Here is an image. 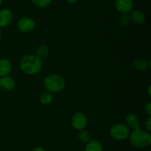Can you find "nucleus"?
Masks as SVG:
<instances>
[{"mask_svg":"<svg viewBox=\"0 0 151 151\" xmlns=\"http://www.w3.org/2000/svg\"><path fill=\"white\" fill-rule=\"evenodd\" d=\"M19 67L20 69L27 75H35L41 72L43 62L41 59L36 55L27 54L21 59Z\"/></svg>","mask_w":151,"mask_h":151,"instance_id":"nucleus-1","label":"nucleus"},{"mask_svg":"<svg viewBox=\"0 0 151 151\" xmlns=\"http://www.w3.org/2000/svg\"><path fill=\"white\" fill-rule=\"evenodd\" d=\"M130 142L131 144L137 148L147 147L151 144V136L146 130L137 129L130 133Z\"/></svg>","mask_w":151,"mask_h":151,"instance_id":"nucleus-2","label":"nucleus"},{"mask_svg":"<svg viewBox=\"0 0 151 151\" xmlns=\"http://www.w3.org/2000/svg\"><path fill=\"white\" fill-rule=\"evenodd\" d=\"M64 79L57 74L49 75L44 80V86L50 93H58L65 87Z\"/></svg>","mask_w":151,"mask_h":151,"instance_id":"nucleus-3","label":"nucleus"},{"mask_svg":"<svg viewBox=\"0 0 151 151\" xmlns=\"http://www.w3.org/2000/svg\"><path fill=\"white\" fill-rule=\"evenodd\" d=\"M111 136L115 140L123 141L128 139L130 136V129L125 124H116L110 129Z\"/></svg>","mask_w":151,"mask_h":151,"instance_id":"nucleus-4","label":"nucleus"},{"mask_svg":"<svg viewBox=\"0 0 151 151\" xmlns=\"http://www.w3.org/2000/svg\"><path fill=\"white\" fill-rule=\"evenodd\" d=\"M71 123L75 130H83L88 124V118L84 113L78 112L72 115Z\"/></svg>","mask_w":151,"mask_h":151,"instance_id":"nucleus-5","label":"nucleus"},{"mask_svg":"<svg viewBox=\"0 0 151 151\" xmlns=\"http://www.w3.org/2000/svg\"><path fill=\"white\" fill-rule=\"evenodd\" d=\"M35 22L32 18L23 17L17 22V28L22 33H29L35 28Z\"/></svg>","mask_w":151,"mask_h":151,"instance_id":"nucleus-6","label":"nucleus"},{"mask_svg":"<svg viewBox=\"0 0 151 151\" xmlns=\"http://www.w3.org/2000/svg\"><path fill=\"white\" fill-rule=\"evenodd\" d=\"M114 7L118 12L122 14H128L133 10V0H115Z\"/></svg>","mask_w":151,"mask_h":151,"instance_id":"nucleus-7","label":"nucleus"},{"mask_svg":"<svg viewBox=\"0 0 151 151\" xmlns=\"http://www.w3.org/2000/svg\"><path fill=\"white\" fill-rule=\"evenodd\" d=\"M13 16L11 10L7 8L0 10V28H5L10 25L13 21Z\"/></svg>","mask_w":151,"mask_h":151,"instance_id":"nucleus-8","label":"nucleus"},{"mask_svg":"<svg viewBox=\"0 0 151 151\" xmlns=\"http://www.w3.org/2000/svg\"><path fill=\"white\" fill-rule=\"evenodd\" d=\"M125 125L128 127V128H132L134 130H137V129H140L139 120L138 116L134 113H129L125 116Z\"/></svg>","mask_w":151,"mask_h":151,"instance_id":"nucleus-9","label":"nucleus"},{"mask_svg":"<svg viewBox=\"0 0 151 151\" xmlns=\"http://www.w3.org/2000/svg\"><path fill=\"white\" fill-rule=\"evenodd\" d=\"M16 86V81L13 77L10 76L1 77V83H0V87L7 91H10L13 90Z\"/></svg>","mask_w":151,"mask_h":151,"instance_id":"nucleus-10","label":"nucleus"},{"mask_svg":"<svg viewBox=\"0 0 151 151\" xmlns=\"http://www.w3.org/2000/svg\"><path fill=\"white\" fill-rule=\"evenodd\" d=\"M130 19L134 23L138 24V25H141L143 24L146 20V15L144 12L139 10H132L131 12V14L129 16Z\"/></svg>","mask_w":151,"mask_h":151,"instance_id":"nucleus-11","label":"nucleus"},{"mask_svg":"<svg viewBox=\"0 0 151 151\" xmlns=\"http://www.w3.org/2000/svg\"><path fill=\"white\" fill-rule=\"evenodd\" d=\"M12 70V64L7 59H0V77L6 76L10 74Z\"/></svg>","mask_w":151,"mask_h":151,"instance_id":"nucleus-12","label":"nucleus"},{"mask_svg":"<svg viewBox=\"0 0 151 151\" xmlns=\"http://www.w3.org/2000/svg\"><path fill=\"white\" fill-rule=\"evenodd\" d=\"M103 147L102 144L96 139L90 140L87 142L85 147V151H103Z\"/></svg>","mask_w":151,"mask_h":151,"instance_id":"nucleus-13","label":"nucleus"},{"mask_svg":"<svg viewBox=\"0 0 151 151\" xmlns=\"http://www.w3.org/2000/svg\"><path fill=\"white\" fill-rule=\"evenodd\" d=\"M150 64L144 59L139 58L137 59L134 62V67L138 71H145L150 68Z\"/></svg>","mask_w":151,"mask_h":151,"instance_id":"nucleus-14","label":"nucleus"},{"mask_svg":"<svg viewBox=\"0 0 151 151\" xmlns=\"http://www.w3.org/2000/svg\"><path fill=\"white\" fill-rule=\"evenodd\" d=\"M49 54V48L45 44H41L38 46L36 49V56L39 57L40 59L47 57Z\"/></svg>","mask_w":151,"mask_h":151,"instance_id":"nucleus-15","label":"nucleus"},{"mask_svg":"<svg viewBox=\"0 0 151 151\" xmlns=\"http://www.w3.org/2000/svg\"><path fill=\"white\" fill-rule=\"evenodd\" d=\"M53 96L52 95L51 93L50 92H45V93H43L40 96V102H41L42 105H50L52 102Z\"/></svg>","mask_w":151,"mask_h":151,"instance_id":"nucleus-16","label":"nucleus"},{"mask_svg":"<svg viewBox=\"0 0 151 151\" xmlns=\"http://www.w3.org/2000/svg\"><path fill=\"white\" fill-rule=\"evenodd\" d=\"M78 139L81 141L83 143H86L89 142L91 140V134L89 133V132L87 131L86 130H79V133H78Z\"/></svg>","mask_w":151,"mask_h":151,"instance_id":"nucleus-17","label":"nucleus"},{"mask_svg":"<svg viewBox=\"0 0 151 151\" xmlns=\"http://www.w3.org/2000/svg\"><path fill=\"white\" fill-rule=\"evenodd\" d=\"M51 1L52 0H32V4L38 8H45L48 7Z\"/></svg>","mask_w":151,"mask_h":151,"instance_id":"nucleus-18","label":"nucleus"},{"mask_svg":"<svg viewBox=\"0 0 151 151\" xmlns=\"http://www.w3.org/2000/svg\"><path fill=\"white\" fill-rule=\"evenodd\" d=\"M130 18L129 16H127V14H122L119 16V22L122 26H126L129 24Z\"/></svg>","mask_w":151,"mask_h":151,"instance_id":"nucleus-19","label":"nucleus"},{"mask_svg":"<svg viewBox=\"0 0 151 151\" xmlns=\"http://www.w3.org/2000/svg\"><path fill=\"white\" fill-rule=\"evenodd\" d=\"M145 127L146 131L150 132L151 131V116H148L147 120L145 121Z\"/></svg>","mask_w":151,"mask_h":151,"instance_id":"nucleus-20","label":"nucleus"},{"mask_svg":"<svg viewBox=\"0 0 151 151\" xmlns=\"http://www.w3.org/2000/svg\"><path fill=\"white\" fill-rule=\"evenodd\" d=\"M145 110L146 113L148 115V116L151 115V102H148V103L146 104Z\"/></svg>","mask_w":151,"mask_h":151,"instance_id":"nucleus-21","label":"nucleus"},{"mask_svg":"<svg viewBox=\"0 0 151 151\" xmlns=\"http://www.w3.org/2000/svg\"><path fill=\"white\" fill-rule=\"evenodd\" d=\"M32 151H45V150L41 147H37L34 148Z\"/></svg>","mask_w":151,"mask_h":151,"instance_id":"nucleus-22","label":"nucleus"},{"mask_svg":"<svg viewBox=\"0 0 151 151\" xmlns=\"http://www.w3.org/2000/svg\"><path fill=\"white\" fill-rule=\"evenodd\" d=\"M66 1H67L69 4H73V3L76 2L77 0H66Z\"/></svg>","mask_w":151,"mask_h":151,"instance_id":"nucleus-23","label":"nucleus"},{"mask_svg":"<svg viewBox=\"0 0 151 151\" xmlns=\"http://www.w3.org/2000/svg\"><path fill=\"white\" fill-rule=\"evenodd\" d=\"M150 87H151V86H150V85H149V87H148V95H149V96H151V94H150Z\"/></svg>","mask_w":151,"mask_h":151,"instance_id":"nucleus-24","label":"nucleus"},{"mask_svg":"<svg viewBox=\"0 0 151 151\" xmlns=\"http://www.w3.org/2000/svg\"><path fill=\"white\" fill-rule=\"evenodd\" d=\"M2 2H3V0H0V6L1 5V4H2Z\"/></svg>","mask_w":151,"mask_h":151,"instance_id":"nucleus-25","label":"nucleus"},{"mask_svg":"<svg viewBox=\"0 0 151 151\" xmlns=\"http://www.w3.org/2000/svg\"><path fill=\"white\" fill-rule=\"evenodd\" d=\"M1 30H0V41H1Z\"/></svg>","mask_w":151,"mask_h":151,"instance_id":"nucleus-26","label":"nucleus"},{"mask_svg":"<svg viewBox=\"0 0 151 151\" xmlns=\"http://www.w3.org/2000/svg\"><path fill=\"white\" fill-rule=\"evenodd\" d=\"M0 83H1V77H0Z\"/></svg>","mask_w":151,"mask_h":151,"instance_id":"nucleus-27","label":"nucleus"}]
</instances>
